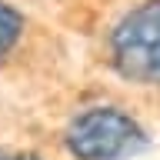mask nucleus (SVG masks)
Segmentation results:
<instances>
[{
  "mask_svg": "<svg viewBox=\"0 0 160 160\" xmlns=\"http://www.w3.org/2000/svg\"><path fill=\"white\" fill-rule=\"evenodd\" d=\"M20 160H40V157H20Z\"/></svg>",
  "mask_w": 160,
  "mask_h": 160,
  "instance_id": "nucleus-4",
  "label": "nucleus"
},
{
  "mask_svg": "<svg viewBox=\"0 0 160 160\" xmlns=\"http://www.w3.org/2000/svg\"><path fill=\"white\" fill-rule=\"evenodd\" d=\"M0 160H10V157H7V153H0Z\"/></svg>",
  "mask_w": 160,
  "mask_h": 160,
  "instance_id": "nucleus-5",
  "label": "nucleus"
},
{
  "mask_svg": "<svg viewBox=\"0 0 160 160\" xmlns=\"http://www.w3.org/2000/svg\"><path fill=\"white\" fill-rule=\"evenodd\" d=\"M110 60L120 77L160 87V0H147L110 33Z\"/></svg>",
  "mask_w": 160,
  "mask_h": 160,
  "instance_id": "nucleus-1",
  "label": "nucleus"
},
{
  "mask_svg": "<svg viewBox=\"0 0 160 160\" xmlns=\"http://www.w3.org/2000/svg\"><path fill=\"white\" fill-rule=\"evenodd\" d=\"M143 143L140 123L117 107L83 110L67 127V150L77 160H123L143 150Z\"/></svg>",
  "mask_w": 160,
  "mask_h": 160,
  "instance_id": "nucleus-2",
  "label": "nucleus"
},
{
  "mask_svg": "<svg viewBox=\"0 0 160 160\" xmlns=\"http://www.w3.org/2000/svg\"><path fill=\"white\" fill-rule=\"evenodd\" d=\"M20 33H23V17H20L13 7L0 3V57H7L10 50H13Z\"/></svg>",
  "mask_w": 160,
  "mask_h": 160,
  "instance_id": "nucleus-3",
  "label": "nucleus"
}]
</instances>
